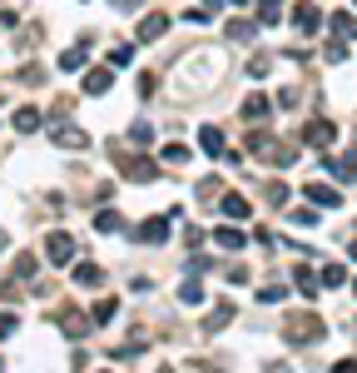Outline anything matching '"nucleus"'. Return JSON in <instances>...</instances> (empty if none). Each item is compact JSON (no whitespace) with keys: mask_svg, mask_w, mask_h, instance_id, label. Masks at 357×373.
Returning a JSON list of instances; mask_svg holds the SVG:
<instances>
[{"mask_svg":"<svg viewBox=\"0 0 357 373\" xmlns=\"http://www.w3.org/2000/svg\"><path fill=\"white\" fill-rule=\"evenodd\" d=\"M352 259H357V244H352Z\"/></svg>","mask_w":357,"mask_h":373,"instance_id":"a19ab883","label":"nucleus"},{"mask_svg":"<svg viewBox=\"0 0 357 373\" xmlns=\"http://www.w3.org/2000/svg\"><path fill=\"white\" fill-rule=\"evenodd\" d=\"M303 199L323 209H342V189H328V184H303Z\"/></svg>","mask_w":357,"mask_h":373,"instance_id":"39448f33","label":"nucleus"},{"mask_svg":"<svg viewBox=\"0 0 357 373\" xmlns=\"http://www.w3.org/2000/svg\"><path fill=\"white\" fill-rule=\"evenodd\" d=\"M278 11H283V0H258V15H253V20H258V25H278V20H283Z\"/></svg>","mask_w":357,"mask_h":373,"instance_id":"4be33fe9","label":"nucleus"},{"mask_svg":"<svg viewBox=\"0 0 357 373\" xmlns=\"http://www.w3.org/2000/svg\"><path fill=\"white\" fill-rule=\"evenodd\" d=\"M288 299V289L283 284H268V289H258V304H283Z\"/></svg>","mask_w":357,"mask_h":373,"instance_id":"7c9ffc66","label":"nucleus"},{"mask_svg":"<svg viewBox=\"0 0 357 373\" xmlns=\"http://www.w3.org/2000/svg\"><path fill=\"white\" fill-rule=\"evenodd\" d=\"M184 20H189V25H209V6H194V11H184Z\"/></svg>","mask_w":357,"mask_h":373,"instance_id":"72a5a7b5","label":"nucleus"},{"mask_svg":"<svg viewBox=\"0 0 357 373\" xmlns=\"http://www.w3.org/2000/svg\"><path fill=\"white\" fill-rule=\"evenodd\" d=\"M323 55H328V60H332V65H337V60H347V45H342V40H337V45H328V50H323Z\"/></svg>","mask_w":357,"mask_h":373,"instance_id":"e433bc0d","label":"nucleus"},{"mask_svg":"<svg viewBox=\"0 0 357 373\" xmlns=\"http://www.w3.org/2000/svg\"><path fill=\"white\" fill-rule=\"evenodd\" d=\"M332 135H337V130H332V120H313V125L303 130V140H308L313 149H328V144H332Z\"/></svg>","mask_w":357,"mask_h":373,"instance_id":"6e6552de","label":"nucleus"},{"mask_svg":"<svg viewBox=\"0 0 357 373\" xmlns=\"http://www.w3.org/2000/svg\"><path fill=\"white\" fill-rule=\"evenodd\" d=\"M223 219H248V199L244 194H223Z\"/></svg>","mask_w":357,"mask_h":373,"instance_id":"a211bd4d","label":"nucleus"},{"mask_svg":"<svg viewBox=\"0 0 357 373\" xmlns=\"http://www.w3.org/2000/svg\"><path fill=\"white\" fill-rule=\"evenodd\" d=\"M293 284L303 289V299H318V279H313V269H303V264H298V274H293Z\"/></svg>","mask_w":357,"mask_h":373,"instance_id":"b1692460","label":"nucleus"},{"mask_svg":"<svg viewBox=\"0 0 357 373\" xmlns=\"http://www.w3.org/2000/svg\"><path fill=\"white\" fill-rule=\"evenodd\" d=\"M59 324L70 329V339H85V318H80L75 308H65V313H59Z\"/></svg>","mask_w":357,"mask_h":373,"instance_id":"bb28decb","label":"nucleus"},{"mask_svg":"<svg viewBox=\"0 0 357 373\" xmlns=\"http://www.w3.org/2000/svg\"><path fill=\"white\" fill-rule=\"evenodd\" d=\"M130 60H134V45H114V50H109V70L130 65Z\"/></svg>","mask_w":357,"mask_h":373,"instance_id":"c85d7f7f","label":"nucleus"},{"mask_svg":"<svg viewBox=\"0 0 357 373\" xmlns=\"http://www.w3.org/2000/svg\"><path fill=\"white\" fill-rule=\"evenodd\" d=\"M244 120H268V100L263 95H248L244 100Z\"/></svg>","mask_w":357,"mask_h":373,"instance_id":"393cba45","label":"nucleus"},{"mask_svg":"<svg viewBox=\"0 0 357 373\" xmlns=\"http://www.w3.org/2000/svg\"><path fill=\"white\" fill-rule=\"evenodd\" d=\"M288 20H293V30L303 35V40L323 30V11H318V6H303V0H298V6H293V15H288Z\"/></svg>","mask_w":357,"mask_h":373,"instance_id":"f03ea898","label":"nucleus"},{"mask_svg":"<svg viewBox=\"0 0 357 373\" xmlns=\"http://www.w3.org/2000/svg\"><path fill=\"white\" fill-rule=\"evenodd\" d=\"M109 90H114V70L109 65H99V70L85 75V95H109Z\"/></svg>","mask_w":357,"mask_h":373,"instance_id":"0eeeda50","label":"nucleus"},{"mask_svg":"<svg viewBox=\"0 0 357 373\" xmlns=\"http://www.w3.org/2000/svg\"><path fill=\"white\" fill-rule=\"evenodd\" d=\"M55 144H70V149H90V135L80 125H55Z\"/></svg>","mask_w":357,"mask_h":373,"instance_id":"9d476101","label":"nucleus"},{"mask_svg":"<svg viewBox=\"0 0 357 373\" xmlns=\"http://www.w3.org/2000/svg\"><path fill=\"white\" fill-rule=\"evenodd\" d=\"M164 165H189V149L184 144H164Z\"/></svg>","mask_w":357,"mask_h":373,"instance_id":"c756f323","label":"nucleus"},{"mask_svg":"<svg viewBox=\"0 0 357 373\" xmlns=\"http://www.w3.org/2000/svg\"><path fill=\"white\" fill-rule=\"evenodd\" d=\"M55 65L65 70V75H70V70H85V40H80V45H70V50H65V55H59Z\"/></svg>","mask_w":357,"mask_h":373,"instance_id":"4468645a","label":"nucleus"},{"mask_svg":"<svg viewBox=\"0 0 357 373\" xmlns=\"http://www.w3.org/2000/svg\"><path fill=\"white\" fill-rule=\"evenodd\" d=\"M199 144H204V154H214V159H223V130H214V125H204V130H199Z\"/></svg>","mask_w":357,"mask_h":373,"instance_id":"ddd939ff","label":"nucleus"},{"mask_svg":"<svg viewBox=\"0 0 357 373\" xmlns=\"http://www.w3.org/2000/svg\"><path fill=\"white\" fill-rule=\"evenodd\" d=\"M288 219H293V224H303V229H313V224H318L313 209H298V215H288Z\"/></svg>","mask_w":357,"mask_h":373,"instance_id":"c9c22d12","label":"nucleus"},{"mask_svg":"<svg viewBox=\"0 0 357 373\" xmlns=\"http://www.w3.org/2000/svg\"><path fill=\"white\" fill-rule=\"evenodd\" d=\"M6 244H10V234H6V229H0V249H6Z\"/></svg>","mask_w":357,"mask_h":373,"instance_id":"ea45409f","label":"nucleus"},{"mask_svg":"<svg viewBox=\"0 0 357 373\" xmlns=\"http://www.w3.org/2000/svg\"><path fill=\"white\" fill-rule=\"evenodd\" d=\"M352 294H357V284H352Z\"/></svg>","mask_w":357,"mask_h":373,"instance_id":"37998d69","label":"nucleus"},{"mask_svg":"<svg viewBox=\"0 0 357 373\" xmlns=\"http://www.w3.org/2000/svg\"><path fill=\"white\" fill-rule=\"evenodd\" d=\"M130 140H134V144H149V140H154V125H149V120H139V125L130 130Z\"/></svg>","mask_w":357,"mask_h":373,"instance_id":"2f4dec72","label":"nucleus"},{"mask_svg":"<svg viewBox=\"0 0 357 373\" xmlns=\"http://www.w3.org/2000/svg\"><path fill=\"white\" fill-rule=\"evenodd\" d=\"M214 244H218V249H228V254H238V249H244L248 239H244V229H233V224H218V229H214Z\"/></svg>","mask_w":357,"mask_h":373,"instance_id":"9b49d317","label":"nucleus"},{"mask_svg":"<svg viewBox=\"0 0 357 373\" xmlns=\"http://www.w3.org/2000/svg\"><path fill=\"white\" fill-rule=\"evenodd\" d=\"M114 313H119V299H99V304H94V324H109Z\"/></svg>","mask_w":357,"mask_h":373,"instance_id":"cd10ccee","label":"nucleus"},{"mask_svg":"<svg viewBox=\"0 0 357 373\" xmlns=\"http://www.w3.org/2000/svg\"><path fill=\"white\" fill-rule=\"evenodd\" d=\"M45 254H50V264H59V269H65V264L75 259V239H70V234H59V229H55V234L45 239Z\"/></svg>","mask_w":357,"mask_h":373,"instance_id":"7ed1b4c3","label":"nucleus"},{"mask_svg":"<svg viewBox=\"0 0 357 373\" xmlns=\"http://www.w3.org/2000/svg\"><path fill=\"white\" fill-rule=\"evenodd\" d=\"M15 329H20V318H15V313H0V339H10Z\"/></svg>","mask_w":357,"mask_h":373,"instance_id":"473e14b6","label":"nucleus"},{"mask_svg":"<svg viewBox=\"0 0 357 373\" xmlns=\"http://www.w3.org/2000/svg\"><path fill=\"white\" fill-rule=\"evenodd\" d=\"M164 30H169V15H144V20L134 25V40H139V45H149V40H159Z\"/></svg>","mask_w":357,"mask_h":373,"instance_id":"423d86ee","label":"nucleus"},{"mask_svg":"<svg viewBox=\"0 0 357 373\" xmlns=\"http://www.w3.org/2000/svg\"><path fill=\"white\" fill-rule=\"evenodd\" d=\"M233 324V304H218L214 313H209V324H204V334H218V329H228Z\"/></svg>","mask_w":357,"mask_h":373,"instance_id":"dca6fc26","label":"nucleus"},{"mask_svg":"<svg viewBox=\"0 0 357 373\" xmlns=\"http://www.w3.org/2000/svg\"><path fill=\"white\" fill-rule=\"evenodd\" d=\"M253 30H258V20H228L223 40H253Z\"/></svg>","mask_w":357,"mask_h":373,"instance_id":"f3484780","label":"nucleus"},{"mask_svg":"<svg viewBox=\"0 0 357 373\" xmlns=\"http://www.w3.org/2000/svg\"><path fill=\"white\" fill-rule=\"evenodd\" d=\"M119 170H125L130 179H139V184L159 179V165H154V159H130V154H119Z\"/></svg>","mask_w":357,"mask_h":373,"instance_id":"20e7f679","label":"nucleus"},{"mask_svg":"<svg viewBox=\"0 0 357 373\" xmlns=\"http://www.w3.org/2000/svg\"><path fill=\"white\" fill-rule=\"evenodd\" d=\"M178 304H204V289H199V279H184V284H178Z\"/></svg>","mask_w":357,"mask_h":373,"instance_id":"a878e982","label":"nucleus"},{"mask_svg":"<svg viewBox=\"0 0 357 373\" xmlns=\"http://www.w3.org/2000/svg\"><path fill=\"white\" fill-rule=\"evenodd\" d=\"M318 284H323V289H342V284H347V269H342V264H328V269L318 274Z\"/></svg>","mask_w":357,"mask_h":373,"instance_id":"5701e85b","label":"nucleus"},{"mask_svg":"<svg viewBox=\"0 0 357 373\" xmlns=\"http://www.w3.org/2000/svg\"><path fill=\"white\" fill-rule=\"evenodd\" d=\"M94 229H99V234H119V229H125V219H119L114 209H99V215H94Z\"/></svg>","mask_w":357,"mask_h":373,"instance_id":"412c9836","label":"nucleus"},{"mask_svg":"<svg viewBox=\"0 0 357 373\" xmlns=\"http://www.w3.org/2000/svg\"><path fill=\"white\" fill-rule=\"evenodd\" d=\"M75 284L94 289V284H104V269H99V264H75Z\"/></svg>","mask_w":357,"mask_h":373,"instance_id":"2eb2a0df","label":"nucleus"},{"mask_svg":"<svg viewBox=\"0 0 357 373\" xmlns=\"http://www.w3.org/2000/svg\"><path fill=\"white\" fill-rule=\"evenodd\" d=\"M332 373H357V358H337V363H332Z\"/></svg>","mask_w":357,"mask_h":373,"instance_id":"58836bf2","label":"nucleus"},{"mask_svg":"<svg viewBox=\"0 0 357 373\" xmlns=\"http://www.w3.org/2000/svg\"><path fill=\"white\" fill-rule=\"evenodd\" d=\"M352 6H357V0H352Z\"/></svg>","mask_w":357,"mask_h":373,"instance_id":"c03bdc74","label":"nucleus"},{"mask_svg":"<svg viewBox=\"0 0 357 373\" xmlns=\"http://www.w3.org/2000/svg\"><path fill=\"white\" fill-rule=\"evenodd\" d=\"M288 344H318L323 339V318H313V313H303V318H288Z\"/></svg>","mask_w":357,"mask_h":373,"instance_id":"f257e3e1","label":"nucleus"},{"mask_svg":"<svg viewBox=\"0 0 357 373\" xmlns=\"http://www.w3.org/2000/svg\"><path fill=\"white\" fill-rule=\"evenodd\" d=\"M268 204H288V184L273 179V184H268Z\"/></svg>","mask_w":357,"mask_h":373,"instance_id":"f704fd0d","label":"nucleus"},{"mask_svg":"<svg viewBox=\"0 0 357 373\" xmlns=\"http://www.w3.org/2000/svg\"><path fill=\"white\" fill-rule=\"evenodd\" d=\"M233 6H244V0H233Z\"/></svg>","mask_w":357,"mask_h":373,"instance_id":"79ce46f5","label":"nucleus"},{"mask_svg":"<svg viewBox=\"0 0 357 373\" xmlns=\"http://www.w3.org/2000/svg\"><path fill=\"white\" fill-rule=\"evenodd\" d=\"M328 25H332V35H337V40H357V15H332Z\"/></svg>","mask_w":357,"mask_h":373,"instance_id":"aec40b11","label":"nucleus"},{"mask_svg":"<svg viewBox=\"0 0 357 373\" xmlns=\"http://www.w3.org/2000/svg\"><path fill=\"white\" fill-rule=\"evenodd\" d=\"M328 170H332L337 179H352V184H357V149H347V154L328 159Z\"/></svg>","mask_w":357,"mask_h":373,"instance_id":"f8f14e48","label":"nucleus"},{"mask_svg":"<svg viewBox=\"0 0 357 373\" xmlns=\"http://www.w3.org/2000/svg\"><path fill=\"white\" fill-rule=\"evenodd\" d=\"M15 130H20V135L40 130V110H35V104H20V110H15Z\"/></svg>","mask_w":357,"mask_h":373,"instance_id":"6ab92c4d","label":"nucleus"},{"mask_svg":"<svg viewBox=\"0 0 357 373\" xmlns=\"http://www.w3.org/2000/svg\"><path fill=\"white\" fill-rule=\"evenodd\" d=\"M15 274L20 279H35V259H15Z\"/></svg>","mask_w":357,"mask_h":373,"instance_id":"4c0bfd02","label":"nucleus"},{"mask_svg":"<svg viewBox=\"0 0 357 373\" xmlns=\"http://www.w3.org/2000/svg\"><path fill=\"white\" fill-rule=\"evenodd\" d=\"M139 239H144V244H164V239H169V215L144 219V224H139Z\"/></svg>","mask_w":357,"mask_h":373,"instance_id":"1a4fd4ad","label":"nucleus"}]
</instances>
